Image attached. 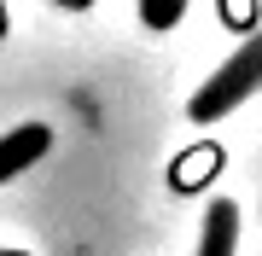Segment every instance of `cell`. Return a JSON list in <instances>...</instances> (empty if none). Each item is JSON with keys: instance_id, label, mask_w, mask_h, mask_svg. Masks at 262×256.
<instances>
[{"instance_id": "5", "label": "cell", "mask_w": 262, "mask_h": 256, "mask_svg": "<svg viewBox=\"0 0 262 256\" xmlns=\"http://www.w3.org/2000/svg\"><path fill=\"white\" fill-rule=\"evenodd\" d=\"M222 12H227V24H251V0H222Z\"/></svg>"}, {"instance_id": "2", "label": "cell", "mask_w": 262, "mask_h": 256, "mask_svg": "<svg viewBox=\"0 0 262 256\" xmlns=\"http://www.w3.org/2000/svg\"><path fill=\"white\" fill-rule=\"evenodd\" d=\"M47 146H53V128H47V123H24V128L0 134V187H6L12 175H24L29 163H41Z\"/></svg>"}, {"instance_id": "3", "label": "cell", "mask_w": 262, "mask_h": 256, "mask_svg": "<svg viewBox=\"0 0 262 256\" xmlns=\"http://www.w3.org/2000/svg\"><path fill=\"white\" fill-rule=\"evenodd\" d=\"M198 256H239V204H233V198H215V204L204 210Z\"/></svg>"}, {"instance_id": "7", "label": "cell", "mask_w": 262, "mask_h": 256, "mask_svg": "<svg viewBox=\"0 0 262 256\" xmlns=\"http://www.w3.org/2000/svg\"><path fill=\"white\" fill-rule=\"evenodd\" d=\"M58 6H88V0H58Z\"/></svg>"}, {"instance_id": "6", "label": "cell", "mask_w": 262, "mask_h": 256, "mask_svg": "<svg viewBox=\"0 0 262 256\" xmlns=\"http://www.w3.org/2000/svg\"><path fill=\"white\" fill-rule=\"evenodd\" d=\"M0 35H6V0H0Z\"/></svg>"}, {"instance_id": "1", "label": "cell", "mask_w": 262, "mask_h": 256, "mask_svg": "<svg viewBox=\"0 0 262 256\" xmlns=\"http://www.w3.org/2000/svg\"><path fill=\"white\" fill-rule=\"evenodd\" d=\"M256 87H262V29L245 41L233 58H227L222 70H215L204 87H198V94H192L187 117H192V123H222V117L233 111L239 99H251V94H256Z\"/></svg>"}, {"instance_id": "4", "label": "cell", "mask_w": 262, "mask_h": 256, "mask_svg": "<svg viewBox=\"0 0 262 256\" xmlns=\"http://www.w3.org/2000/svg\"><path fill=\"white\" fill-rule=\"evenodd\" d=\"M181 12H187V0H140V18L146 29H175Z\"/></svg>"}]
</instances>
